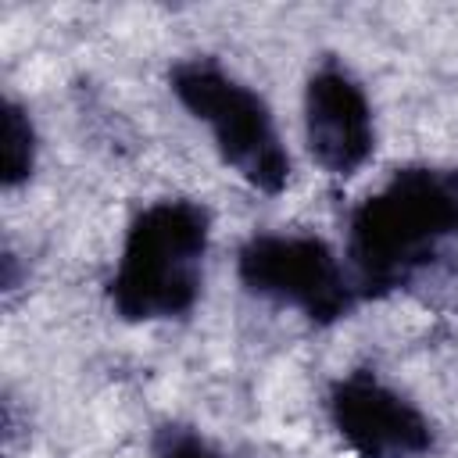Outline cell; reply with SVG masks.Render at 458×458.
<instances>
[{
	"instance_id": "6da1fadb",
	"label": "cell",
	"mask_w": 458,
	"mask_h": 458,
	"mask_svg": "<svg viewBox=\"0 0 458 458\" xmlns=\"http://www.w3.org/2000/svg\"><path fill=\"white\" fill-rule=\"evenodd\" d=\"M458 240V165L397 168L347 218L358 297H383Z\"/></svg>"
},
{
	"instance_id": "7a4b0ae2",
	"label": "cell",
	"mask_w": 458,
	"mask_h": 458,
	"mask_svg": "<svg viewBox=\"0 0 458 458\" xmlns=\"http://www.w3.org/2000/svg\"><path fill=\"white\" fill-rule=\"evenodd\" d=\"M211 215L186 197L143 208L122 243L118 268L107 283L111 308L125 322L182 318L200 297Z\"/></svg>"
},
{
	"instance_id": "3957f363",
	"label": "cell",
	"mask_w": 458,
	"mask_h": 458,
	"mask_svg": "<svg viewBox=\"0 0 458 458\" xmlns=\"http://www.w3.org/2000/svg\"><path fill=\"white\" fill-rule=\"evenodd\" d=\"M179 104L211 129L222 161L254 190L279 193L290 182V154L279 143L268 104L215 57H190L168 72Z\"/></svg>"
},
{
	"instance_id": "277c9868",
	"label": "cell",
	"mask_w": 458,
	"mask_h": 458,
	"mask_svg": "<svg viewBox=\"0 0 458 458\" xmlns=\"http://www.w3.org/2000/svg\"><path fill=\"white\" fill-rule=\"evenodd\" d=\"M236 276L250 293L290 304L315 326L344 318L358 301L354 279L318 236L254 233L236 254Z\"/></svg>"
},
{
	"instance_id": "5b68a950",
	"label": "cell",
	"mask_w": 458,
	"mask_h": 458,
	"mask_svg": "<svg viewBox=\"0 0 458 458\" xmlns=\"http://www.w3.org/2000/svg\"><path fill=\"white\" fill-rule=\"evenodd\" d=\"M326 408L333 429L358 458H422L433 451L429 419L369 369L340 376Z\"/></svg>"
},
{
	"instance_id": "8992f818",
	"label": "cell",
	"mask_w": 458,
	"mask_h": 458,
	"mask_svg": "<svg viewBox=\"0 0 458 458\" xmlns=\"http://www.w3.org/2000/svg\"><path fill=\"white\" fill-rule=\"evenodd\" d=\"M304 140L315 165L336 179L354 175L376 150L369 97L340 61H322L308 75Z\"/></svg>"
},
{
	"instance_id": "52a82bcc",
	"label": "cell",
	"mask_w": 458,
	"mask_h": 458,
	"mask_svg": "<svg viewBox=\"0 0 458 458\" xmlns=\"http://www.w3.org/2000/svg\"><path fill=\"white\" fill-rule=\"evenodd\" d=\"M32 165H36V132H32V122L25 114V107L18 100H7L4 104V186L14 190L21 186L29 175H32Z\"/></svg>"
},
{
	"instance_id": "ba28073f",
	"label": "cell",
	"mask_w": 458,
	"mask_h": 458,
	"mask_svg": "<svg viewBox=\"0 0 458 458\" xmlns=\"http://www.w3.org/2000/svg\"><path fill=\"white\" fill-rule=\"evenodd\" d=\"M150 458H225L208 437H200L193 426L165 422L154 429Z\"/></svg>"
}]
</instances>
